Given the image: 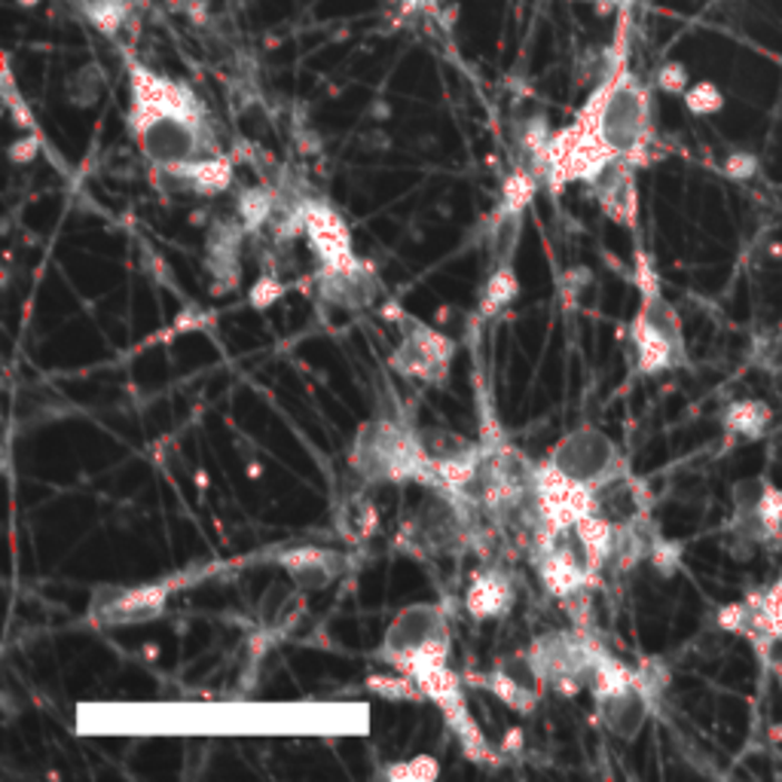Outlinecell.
I'll return each mask as SVG.
<instances>
[{
  "mask_svg": "<svg viewBox=\"0 0 782 782\" xmlns=\"http://www.w3.org/2000/svg\"><path fill=\"white\" fill-rule=\"evenodd\" d=\"M129 129L141 156L163 175L193 166L205 156H217V138L205 114V105L190 86L166 74L129 65Z\"/></svg>",
  "mask_w": 782,
  "mask_h": 782,
  "instance_id": "cell-1",
  "label": "cell"
},
{
  "mask_svg": "<svg viewBox=\"0 0 782 782\" xmlns=\"http://www.w3.org/2000/svg\"><path fill=\"white\" fill-rule=\"evenodd\" d=\"M349 465L368 483L438 487L422 431H413V428L391 422V419H373L368 426L358 428L355 443L349 452Z\"/></svg>",
  "mask_w": 782,
  "mask_h": 782,
  "instance_id": "cell-2",
  "label": "cell"
},
{
  "mask_svg": "<svg viewBox=\"0 0 782 782\" xmlns=\"http://www.w3.org/2000/svg\"><path fill=\"white\" fill-rule=\"evenodd\" d=\"M450 617L440 603L403 605L382 636L377 657L389 664L394 673L419 678L450 666Z\"/></svg>",
  "mask_w": 782,
  "mask_h": 782,
  "instance_id": "cell-3",
  "label": "cell"
},
{
  "mask_svg": "<svg viewBox=\"0 0 782 782\" xmlns=\"http://www.w3.org/2000/svg\"><path fill=\"white\" fill-rule=\"evenodd\" d=\"M636 368L645 377H661L685 364V331L676 306L669 303L654 278L648 261H639V309L629 328Z\"/></svg>",
  "mask_w": 782,
  "mask_h": 782,
  "instance_id": "cell-4",
  "label": "cell"
},
{
  "mask_svg": "<svg viewBox=\"0 0 782 782\" xmlns=\"http://www.w3.org/2000/svg\"><path fill=\"white\" fill-rule=\"evenodd\" d=\"M532 654L538 673L545 678L547 691H563V694H590L593 687L603 682V676L612 669L615 657L605 652L599 642L587 636L584 629H554L532 642Z\"/></svg>",
  "mask_w": 782,
  "mask_h": 782,
  "instance_id": "cell-5",
  "label": "cell"
},
{
  "mask_svg": "<svg viewBox=\"0 0 782 782\" xmlns=\"http://www.w3.org/2000/svg\"><path fill=\"white\" fill-rule=\"evenodd\" d=\"M590 697L599 724L624 743L636 740L645 731V724H648L654 712V700H657L648 687L642 685L639 673L624 666L620 661L612 664L603 682L590 691Z\"/></svg>",
  "mask_w": 782,
  "mask_h": 782,
  "instance_id": "cell-6",
  "label": "cell"
},
{
  "mask_svg": "<svg viewBox=\"0 0 782 782\" xmlns=\"http://www.w3.org/2000/svg\"><path fill=\"white\" fill-rule=\"evenodd\" d=\"M456 345L450 336H443L422 321H407L394 352H391V370L407 380L422 385H438L450 373Z\"/></svg>",
  "mask_w": 782,
  "mask_h": 782,
  "instance_id": "cell-7",
  "label": "cell"
},
{
  "mask_svg": "<svg viewBox=\"0 0 782 782\" xmlns=\"http://www.w3.org/2000/svg\"><path fill=\"white\" fill-rule=\"evenodd\" d=\"M471 682H475L477 687L489 691L492 697L501 700V703L510 706L514 712H520V715L532 712L535 706L541 703V697H545L547 691L545 678L538 673V666H535L532 654L529 652L514 654V657H501L498 664H492V669L471 676Z\"/></svg>",
  "mask_w": 782,
  "mask_h": 782,
  "instance_id": "cell-8",
  "label": "cell"
},
{
  "mask_svg": "<svg viewBox=\"0 0 782 782\" xmlns=\"http://www.w3.org/2000/svg\"><path fill=\"white\" fill-rule=\"evenodd\" d=\"M722 627L734 629L740 636L755 642L782 639V575L768 590L752 593L743 603L722 612Z\"/></svg>",
  "mask_w": 782,
  "mask_h": 782,
  "instance_id": "cell-9",
  "label": "cell"
},
{
  "mask_svg": "<svg viewBox=\"0 0 782 782\" xmlns=\"http://www.w3.org/2000/svg\"><path fill=\"white\" fill-rule=\"evenodd\" d=\"M172 584H138V587H117L105 590L96 603V617L101 624H138L154 620L166 608Z\"/></svg>",
  "mask_w": 782,
  "mask_h": 782,
  "instance_id": "cell-10",
  "label": "cell"
},
{
  "mask_svg": "<svg viewBox=\"0 0 782 782\" xmlns=\"http://www.w3.org/2000/svg\"><path fill=\"white\" fill-rule=\"evenodd\" d=\"M593 199L603 205L608 217H615L617 224H636L639 217V193H636V166L627 159H615L587 184Z\"/></svg>",
  "mask_w": 782,
  "mask_h": 782,
  "instance_id": "cell-11",
  "label": "cell"
},
{
  "mask_svg": "<svg viewBox=\"0 0 782 782\" xmlns=\"http://www.w3.org/2000/svg\"><path fill=\"white\" fill-rule=\"evenodd\" d=\"M345 559L333 554L328 547H294L278 557V566L287 575V581H294L303 593L324 590L343 575Z\"/></svg>",
  "mask_w": 782,
  "mask_h": 782,
  "instance_id": "cell-12",
  "label": "cell"
},
{
  "mask_svg": "<svg viewBox=\"0 0 782 782\" xmlns=\"http://www.w3.org/2000/svg\"><path fill=\"white\" fill-rule=\"evenodd\" d=\"M514 599H517V593H514L508 571L492 566L471 581V587L465 593V608L475 620H492V617L508 615Z\"/></svg>",
  "mask_w": 782,
  "mask_h": 782,
  "instance_id": "cell-13",
  "label": "cell"
},
{
  "mask_svg": "<svg viewBox=\"0 0 782 782\" xmlns=\"http://www.w3.org/2000/svg\"><path fill=\"white\" fill-rule=\"evenodd\" d=\"M300 608H303V590H300L294 581L273 584L270 590L263 593L261 605H257V617H261L263 633H266V636L285 633L296 620V615H300Z\"/></svg>",
  "mask_w": 782,
  "mask_h": 782,
  "instance_id": "cell-14",
  "label": "cell"
},
{
  "mask_svg": "<svg viewBox=\"0 0 782 782\" xmlns=\"http://www.w3.org/2000/svg\"><path fill=\"white\" fill-rule=\"evenodd\" d=\"M771 407L764 401H734L724 410L722 426L731 438L761 440L771 428Z\"/></svg>",
  "mask_w": 782,
  "mask_h": 782,
  "instance_id": "cell-15",
  "label": "cell"
},
{
  "mask_svg": "<svg viewBox=\"0 0 782 782\" xmlns=\"http://www.w3.org/2000/svg\"><path fill=\"white\" fill-rule=\"evenodd\" d=\"M77 7L86 22L105 37H117L131 16V0H80Z\"/></svg>",
  "mask_w": 782,
  "mask_h": 782,
  "instance_id": "cell-16",
  "label": "cell"
},
{
  "mask_svg": "<svg viewBox=\"0 0 782 782\" xmlns=\"http://www.w3.org/2000/svg\"><path fill=\"white\" fill-rule=\"evenodd\" d=\"M514 300H517V275L510 266H496L489 275V285L483 287V296H480L483 315L492 319L501 309H508Z\"/></svg>",
  "mask_w": 782,
  "mask_h": 782,
  "instance_id": "cell-17",
  "label": "cell"
},
{
  "mask_svg": "<svg viewBox=\"0 0 782 782\" xmlns=\"http://www.w3.org/2000/svg\"><path fill=\"white\" fill-rule=\"evenodd\" d=\"M685 107L694 114V117H712L724 110V92L712 80H700V84L687 86L685 96Z\"/></svg>",
  "mask_w": 782,
  "mask_h": 782,
  "instance_id": "cell-18",
  "label": "cell"
},
{
  "mask_svg": "<svg viewBox=\"0 0 782 782\" xmlns=\"http://www.w3.org/2000/svg\"><path fill=\"white\" fill-rule=\"evenodd\" d=\"M101 84H105V80H101V68L84 65V68L68 80V98H71L77 107L96 105L98 98H101Z\"/></svg>",
  "mask_w": 782,
  "mask_h": 782,
  "instance_id": "cell-19",
  "label": "cell"
},
{
  "mask_svg": "<svg viewBox=\"0 0 782 782\" xmlns=\"http://www.w3.org/2000/svg\"><path fill=\"white\" fill-rule=\"evenodd\" d=\"M654 84L666 96H685L687 86H691V74L682 61H664L657 74H654Z\"/></svg>",
  "mask_w": 782,
  "mask_h": 782,
  "instance_id": "cell-20",
  "label": "cell"
},
{
  "mask_svg": "<svg viewBox=\"0 0 782 782\" xmlns=\"http://www.w3.org/2000/svg\"><path fill=\"white\" fill-rule=\"evenodd\" d=\"M724 175L734 180H749L755 178L759 172V156L746 154V150H734V154L724 159Z\"/></svg>",
  "mask_w": 782,
  "mask_h": 782,
  "instance_id": "cell-21",
  "label": "cell"
},
{
  "mask_svg": "<svg viewBox=\"0 0 782 782\" xmlns=\"http://www.w3.org/2000/svg\"><path fill=\"white\" fill-rule=\"evenodd\" d=\"M35 154H37V141H35V138H25V141L12 144V159H16V163H22V159H25V163H28V159H31V156H35Z\"/></svg>",
  "mask_w": 782,
  "mask_h": 782,
  "instance_id": "cell-22",
  "label": "cell"
},
{
  "mask_svg": "<svg viewBox=\"0 0 782 782\" xmlns=\"http://www.w3.org/2000/svg\"><path fill=\"white\" fill-rule=\"evenodd\" d=\"M40 3H43V0H16V7H22V10H35Z\"/></svg>",
  "mask_w": 782,
  "mask_h": 782,
  "instance_id": "cell-23",
  "label": "cell"
},
{
  "mask_svg": "<svg viewBox=\"0 0 782 782\" xmlns=\"http://www.w3.org/2000/svg\"><path fill=\"white\" fill-rule=\"evenodd\" d=\"M77 3H80V0H77Z\"/></svg>",
  "mask_w": 782,
  "mask_h": 782,
  "instance_id": "cell-24",
  "label": "cell"
}]
</instances>
